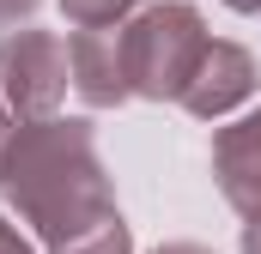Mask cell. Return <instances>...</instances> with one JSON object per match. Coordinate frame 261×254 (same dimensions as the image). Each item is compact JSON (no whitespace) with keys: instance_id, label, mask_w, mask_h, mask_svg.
Instances as JSON below:
<instances>
[{"instance_id":"cell-1","label":"cell","mask_w":261,"mask_h":254,"mask_svg":"<svg viewBox=\"0 0 261 254\" xmlns=\"http://www.w3.org/2000/svg\"><path fill=\"white\" fill-rule=\"evenodd\" d=\"M0 200L49 248L116 218V188L97 157V133L79 115L18 121L0 139Z\"/></svg>"},{"instance_id":"cell-2","label":"cell","mask_w":261,"mask_h":254,"mask_svg":"<svg viewBox=\"0 0 261 254\" xmlns=\"http://www.w3.org/2000/svg\"><path fill=\"white\" fill-rule=\"evenodd\" d=\"M206 18L189 0H158L140 6L122 24V49H128V85L146 103H182L200 55H206Z\"/></svg>"},{"instance_id":"cell-3","label":"cell","mask_w":261,"mask_h":254,"mask_svg":"<svg viewBox=\"0 0 261 254\" xmlns=\"http://www.w3.org/2000/svg\"><path fill=\"white\" fill-rule=\"evenodd\" d=\"M73 91V61L67 37L43 24H18L0 37V97L18 109V121H49Z\"/></svg>"},{"instance_id":"cell-4","label":"cell","mask_w":261,"mask_h":254,"mask_svg":"<svg viewBox=\"0 0 261 254\" xmlns=\"http://www.w3.org/2000/svg\"><path fill=\"white\" fill-rule=\"evenodd\" d=\"M249 97H255V55L243 43L213 37L206 55H200V67H195V79H189V91H182V109L195 121H225Z\"/></svg>"},{"instance_id":"cell-5","label":"cell","mask_w":261,"mask_h":254,"mask_svg":"<svg viewBox=\"0 0 261 254\" xmlns=\"http://www.w3.org/2000/svg\"><path fill=\"white\" fill-rule=\"evenodd\" d=\"M213 182L243 224H261V109L213 133Z\"/></svg>"},{"instance_id":"cell-6","label":"cell","mask_w":261,"mask_h":254,"mask_svg":"<svg viewBox=\"0 0 261 254\" xmlns=\"http://www.w3.org/2000/svg\"><path fill=\"white\" fill-rule=\"evenodd\" d=\"M67 61H73V91L91 109H116L128 103V49H122V24L116 30H73L67 37Z\"/></svg>"},{"instance_id":"cell-7","label":"cell","mask_w":261,"mask_h":254,"mask_svg":"<svg viewBox=\"0 0 261 254\" xmlns=\"http://www.w3.org/2000/svg\"><path fill=\"white\" fill-rule=\"evenodd\" d=\"M61 12L73 30H116L140 12V0H61Z\"/></svg>"},{"instance_id":"cell-8","label":"cell","mask_w":261,"mask_h":254,"mask_svg":"<svg viewBox=\"0 0 261 254\" xmlns=\"http://www.w3.org/2000/svg\"><path fill=\"white\" fill-rule=\"evenodd\" d=\"M49 254H134V230L122 224V212H116L97 230H85V236H73V242H61V248H49Z\"/></svg>"},{"instance_id":"cell-9","label":"cell","mask_w":261,"mask_h":254,"mask_svg":"<svg viewBox=\"0 0 261 254\" xmlns=\"http://www.w3.org/2000/svg\"><path fill=\"white\" fill-rule=\"evenodd\" d=\"M37 6H43V0H0V30H18Z\"/></svg>"},{"instance_id":"cell-10","label":"cell","mask_w":261,"mask_h":254,"mask_svg":"<svg viewBox=\"0 0 261 254\" xmlns=\"http://www.w3.org/2000/svg\"><path fill=\"white\" fill-rule=\"evenodd\" d=\"M0 254H31L24 230H18V224H6V212H0Z\"/></svg>"},{"instance_id":"cell-11","label":"cell","mask_w":261,"mask_h":254,"mask_svg":"<svg viewBox=\"0 0 261 254\" xmlns=\"http://www.w3.org/2000/svg\"><path fill=\"white\" fill-rule=\"evenodd\" d=\"M152 254H213V248H200V242H164V248H152Z\"/></svg>"},{"instance_id":"cell-12","label":"cell","mask_w":261,"mask_h":254,"mask_svg":"<svg viewBox=\"0 0 261 254\" xmlns=\"http://www.w3.org/2000/svg\"><path fill=\"white\" fill-rule=\"evenodd\" d=\"M243 254H261V224H243Z\"/></svg>"},{"instance_id":"cell-13","label":"cell","mask_w":261,"mask_h":254,"mask_svg":"<svg viewBox=\"0 0 261 254\" xmlns=\"http://www.w3.org/2000/svg\"><path fill=\"white\" fill-rule=\"evenodd\" d=\"M231 12H261V0H225Z\"/></svg>"},{"instance_id":"cell-14","label":"cell","mask_w":261,"mask_h":254,"mask_svg":"<svg viewBox=\"0 0 261 254\" xmlns=\"http://www.w3.org/2000/svg\"><path fill=\"white\" fill-rule=\"evenodd\" d=\"M0 139H6V97H0Z\"/></svg>"}]
</instances>
